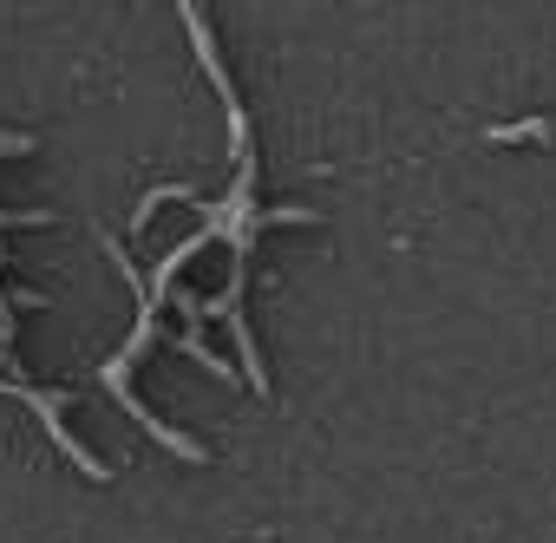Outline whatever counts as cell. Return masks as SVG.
<instances>
[{"label": "cell", "instance_id": "7a4b0ae2", "mask_svg": "<svg viewBox=\"0 0 556 543\" xmlns=\"http://www.w3.org/2000/svg\"><path fill=\"white\" fill-rule=\"evenodd\" d=\"M0 393H14V400H27V406L40 413L47 439H53V445H60V452H66V458H73V465L86 471V478H99V484H105V465H99V458H92V452H86V445H79V439L66 432V426H60V406H66V393H40V387H14V380H0Z\"/></svg>", "mask_w": 556, "mask_h": 543}, {"label": "cell", "instance_id": "6da1fadb", "mask_svg": "<svg viewBox=\"0 0 556 543\" xmlns=\"http://www.w3.org/2000/svg\"><path fill=\"white\" fill-rule=\"evenodd\" d=\"M184 14V27H190V47H197V60H203V73H210V86H216V99H223V118H229V157L236 164H249V118H242V99H236V79H229V66H223V53H216V34H210V14L203 8H177Z\"/></svg>", "mask_w": 556, "mask_h": 543}, {"label": "cell", "instance_id": "277c9868", "mask_svg": "<svg viewBox=\"0 0 556 543\" xmlns=\"http://www.w3.org/2000/svg\"><path fill=\"white\" fill-rule=\"evenodd\" d=\"M190 197H197L190 184H164V190H144V197H138V210H131V229H151V216H157L164 203H190Z\"/></svg>", "mask_w": 556, "mask_h": 543}, {"label": "cell", "instance_id": "3957f363", "mask_svg": "<svg viewBox=\"0 0 556 543\" xmlns=\"http://www.w3.org/2000/svg\"><path fill=\"white\" fill-rule=\"evenodd\" d=\"M491 144H556L549 118H517V125H491Z\"/></svg>", "mask_w": 556, "mask_h": 543}]
</instances>
